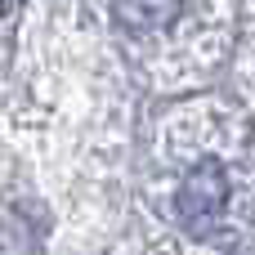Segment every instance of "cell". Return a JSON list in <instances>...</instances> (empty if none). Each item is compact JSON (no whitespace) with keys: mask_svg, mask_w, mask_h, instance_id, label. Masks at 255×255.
Wrapping results in <instances>:
<instances>
[{"mask_svg":"<svg viewBox=\"0 0 255 255\" xmlns=\"http://www.w3.org/2000/svg\"><path fill=\"white\" fill-rule=\"evenodd\" d=\"M184 0H112V13L126 31H161L179 18Z\"/></svg>","mask_w":255,"mask_h":255,"instance_id":"cell-2","label":"cell"},{"mask_svg":"<svg viewBox=\"0 0 255 255\" xmlns=\"http://www.w3.org/2000/svg\"><path fill=\"white\" fill-rule=\"evenodd\" d=\"M0 9H4V0H0Z\"/></svg>","mask_w":255,"mask_h":255,"instance_id":"cell-3","label":"cell"},{"mask_svg":"<svg viewBox=\"0 0 255 255\" xmlns=\"http://www.w3.org/2000/svg\"><path fill=\"white\" fill-rule=\"evenodd\" d=\"M224 206H229V175H224V166H220L215 157H206V161H197V166L188 170V179L179 184L175 211H179L184 229L211 233V229L220 224Z\"/></svg>","mask_w":255,"mask_h":255,"instance_id":"cell-1","label":"cell"}]
</instances>
